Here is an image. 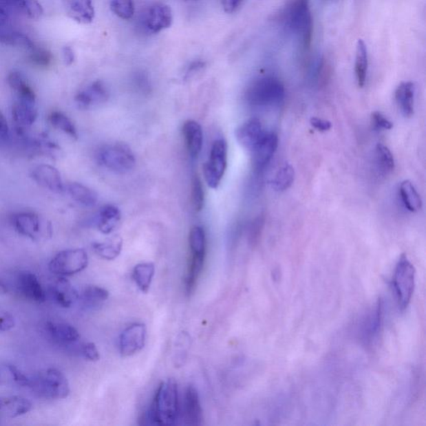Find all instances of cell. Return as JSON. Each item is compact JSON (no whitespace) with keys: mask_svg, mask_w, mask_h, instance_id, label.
Masks as SVG:
<instances>
[{"mask_svg":"<svg viewBox=\"0 0 426 426\" xmlns=\"http://www.w3.org/2000/svg\"><path fill=\"white\" fill-rule=\"evenodd\" d=\"M228 166V145L220 138L213 143L209 160L203 166V173L209 188L217 189L224 178Z\"/></svg>","mask_w":426,"mask_h":426,"instance_id":"cell-9","label":"cell"},{"mask_svg":"<svg viewBox=\"0 0 426 426\" xmlns=\"http://www.w3.org/2000/svg\"><path fill=\"white\" fill-rule=\"evenodd\" d=\"M384 306L381 299L378 300L375 308L366 317L362 326V340L365 343H372L379 335L382 323H383Z\"/></svg>","mask_w":426,"mask_h":426,"instance_id":"cell-20","label":"cell"},{"mask_svg":"<svg viewBox=\"0 0 426 426\" xmlns=\"http://www.w3.org/2000/svg\"><path fill=\"white\" fill-rule=\"evenodd\" d=\"M21 12L32 19H39L43 14L42 6L37 0H26Z\"/></svg>","mask_w":426,"mask_h":426,"instance_id":"cell-43","label":"cell"},{"mask_svg":"<svg viewBox=\"0 0 426 426\" xmlns=\"http://www.w3.org/2000/svg\"><path fill=\"white\" fill-rule=\"evenodd\" d=\"M179 416L178 383L174 379L162 381L147 412V420L151 425H173Z\"/></svg>","mask_w":426,"mask_h":426,"instance_id":"cell-1","label":"cell"},{"mask_svg":"<svg viewBox=\"0 0 426 426\" xmlns=\"http://www.w3.org/2000/svg\"><path fill=\"white\" fill-rule=\"evenodd\" d=\"M183 420L185 425H200L203 420L200 397L193 385H189L183 400Z\"/></svg>","mask_w":426,"mask_h":426,"instance_id":"cell-18","label":"cell"},{"mask_svg":"<svg viewBox=\"0 0 426 426\" xmlns=\"http://www.w3.org/2000/svg\"><path fill=\"white\" fill-rule=\"evenodd\" d=\"M266 133L260 120L257 118H251L238 127L236 138L241 146L252 153Z\"/></svg>","mask_w":426,"mask_h":426,"instance_id":"cell-14","label":"cell"},{"mask_svg":"<svg viewBox=\"0 0 426 426\" xmlns=\"http://www.w3.org/2000/svg\"><path fill=\"white\" fill-rule=\"evenodd\" d=\"M155 275V266L152 262H145L138 264L133 270V279L139 290L142 292H147Z\"/></svg>","mask_w":426,"mask_h":426,"instance_id":"cell-34","label":"cell"},{"mask_svg":"<svg viewBox=\"0 0 426 426\" xmlns=\"http://www.w3.org/2000/svg\"><path fill=\"white\" fill-rule=\"evenodd\" d=\"M10 138V127L8 125L7 119L1 112H0V143L6 142Z\"/></svg>","mask_w":426,"mask_h":426,"instance_id":"cell-47","label":"cell"},{"mask_svg":"<svg viewBox=\"0 0 426 426\" xmlns=\"http://www.w3.org/2000/svg\"><path fill=\"white\" fill-rule=\"evenodd\" d=\"M33 404L25 397L19 396L0 397V416L16 418L29 413Z\"/></svg>","mask_w":426,"mask_h":426,"instance_id":"cell-21","label":"cell"},{"mask_svg":"<svg viewBox=\"0 0 426 426\" xmlns=\"http://www.w3.org/2000/svg\"><path fill=\"white\" fill-rule=\"evenodd\" d=\"M63 59L67 65H71L75 61V54L71 47L67 46L63 50Z\"/></svg>","mask_w":426,"mask_h":426,"instance_id":"cell-50","label":"cell"},{"mask_svg":"<svg viewBox=\"0 0 426 426\" xmlns=\"http://www.w3.org/2000/svg\"><path fill=\"white\" fill-rule=\"evenodd\" d=\"M8 83L14 91L16 99L36 103V95L27 79L19 71H12L8 76Z\"/></svg>","mask_w":426,"mask_h":426,"instance_id":"cell-27","label":"cell"},{"mask_svg":"<svg viewBox=\"0 0 426 426\" xmlns=\"http://www.w3.org/2000/svg\"><path fill=\"white\" fill-rule=\"evenodd\" d=\"M189 249L196 252H206V238L204 229L194 226L189 233Z\"/></svg>","mask_w":426,"mask_h":426,"instance_id":"cell-40","label":"cell"},{"mask_svg":"<svg viewBox=\"0 0 426 426\" xmlns=\"http://www.w3.org/2000/svg\"><path fill=\"white\" fill-rule=\"evenodd\" d=\"M109 297V292L98 286H87L83 289L82 294L79 295L82 305L89 310L101 308Z\"/></svg>","mask_w":426,"mask_h":426,"instance_id":"cell-28","label":"cell"},{"mask_svg":"<svg viewBox=\"0 0 426 426\" xmlns=\"http://www.w3.org/2000/svg\"><path fill=\"white\" fill-rule=\"evenodd\" d=\"M183 137L189 153L194 158L201 153L203 145V133L200 125L194 120H188L182 127Z\"/></svg>","mask_w":426,"mask_h":426,"instance_id":"cell-24","label":"cell"},{"mask_svg":"<svg viewBox=\"0 0 426 426\" xmlns=\"http://www.w3.org/2000/svg\"><path fill=\"white\" fill-rule=\"evenodd\" d=\"M12 224L17 232L32 241H45L53 235V229L49 222L37 213L21 212L14 215Z\"/></svg>","mask_w":426,"mask_h":426,"instance_id":"cell-8","label":"cell"},{"mask_svg":"<svg viewBox=\"0 0 426 426\" xmlns=\"http://www.w3.org/2000/svg\"><path fill=\"white\" fill-rule=\"evenodd\" d=\"M222 6L226 13L233 14L242 6L244 0H221Z\"/></svg>","mask_w":426,"mask_h":426,"instance_id":"cell-49","label":"cell"},{"mask_svg":"<svg viewBox=\"0 0 426 426\" xmlns=\"http://www.w3.org/2000/svg\"><path fill=\"white\" fill-rule=\"evenodd\" d=\"M8 292L7 286L3 282L0 280V295L6 294Z\"/></svg>","mask_w":426,"mask_h":426,"instance_id":"cell-53","label":"cell"},{"mask_svg":"<svg viewBox=\"0 0 426 426\" xmlns=\"http://www.w3.org/2000/svg\"><path fill=\"white\" fill-rule=\"evenodd\" d=\"M79 352H81L82 356L87 361L95 362L100 359L98 350L94 342H86V343L83 344L81 348H79Z\"/></svg>","mask_w":426,"mask_h":426,"instance_id":"cell-44","label":"cell"},{"mask_svg":"<svg viewBox=\"0 0 426 426\" xmlns=\"http://www.w3.org/2000/svg\"><path fill=\"white\" fill-rule=\"evenodd\" d=\"M45 332L55 345L62 348H74L81 340L78 330L69 323L58 321H47Z\"/></svg>","mask_w":426,"mask_h":426,"instance_id":"cell-11","label":"cell"},{"mask_svg":"<svg viewBox=\"0 0 426 426\" xmlns=\"http://www.w3.org/2000/svg\"><path fill=\"white\" fill-rule=\"evenodd\" d=\"M285 95V87L280 79L268 75L251 83L246 92V99L253 106L272 107L284 102Z\"/></svg>","mask_w":426,"mask_h":426,"instance_id":"cell-2","label":"cell"},{"mask_svg":"<svg viewBox=\"0 0 426 426\" xmlns=\"http://www.w3.org/2000/svg\"><path fill=\"white\" fill-rule=\"evenodd\" d=\"M9 21V16L3 8L0 6V28H3Z\"/></svg>","mask_w":426,"mask_h":426,"instance_id":"cell-52","label":"cell"},{"mask_svg":"<svg viewBox=\"0 0 426 426\" xmlns=\"http://www.w3.org/2000/svg\"><path fill=\"white\" fill-rule=\"evenodd\" d=\"M120 219L121 213L117 206L113 205L103 206L98 215V228L103 234H109L116 228Z\"/></svg>","mask_w":426,"mask_h":426,"instance_id":"cell-29","label":"cell"},{"mask_svg":"<svg viewBox=\"0 0 426 426\" xmlns=\"http://www.w3.org/2000/svg\"><path fill=\"white\" fill-rule=\"evenodd\" d=\"M310 125H312L314 129L320 131V132H326V131L332 129V123L319 118H312L310 119Z\"/></svg>","mask_w":426,"mask_h":426,"instance_id":"cell-48","label":"cell"},{"mask_svg":"<svg viewBox=\"0 0 426 426\" xmlns=\"http://www.w3.org/2000/svg\"><path fill=\"white\" fill-rule=\"evenodd\" d=\"M368 72V47L362 39L356 43L355 58V74L357 85L363 87L365 85Z\"/></svg>","mask_w":426,"mask_h":426,"instance_id":"cell-31","label":"cell"},{"mask_svg":"<svg viewBox=\"0 0 426 426\" xmlns=\"http://www.w3.org/2000/svg\"><path fill=\"white\" fill-rule=\"evenodd\" d=\"M400 197L405 208L412 213L419 212L422 208V199L412 182H402L399 189Z\"/></svg>","mask_w":426,"mask_h":426,"instance_id":"cell-32","label":"cell"},{"mask_svg":"<svg viewBox=\"0 0 426 426\" xmlns=\"http://www.w3.org/2000/svg\"><path fill=\"white\" fill-rule=\"evenodd\" d=\"M109 98V93L105 83L98 81L79 92L75 97V101H76L79 107L87 109L107 102Z\"/></svg>","mask_w":426,"mask_h":426,"instance_id":"cell-17","label":"cell"},{"mask_svg":"<svg viewBox=\"0 0 426 426\" xmlns=\"http://www.w3.org/2000/svg\"><path fill=\"white\" fill-rule=\"evenodd\" d=\"M17 288L23 297L35 303H43L46 301V292L41 282L33 273L23 270L17 277Z\"/></svg>","mask_w":426,"mask_h":426,"instance_id":"cell-12","label":"cell"},{"mask_svg":"<svg viewBox=\"0 0 426 426\" xmlns=\"http://www.w3.org/2000/svg\"><path fill=\"white\" fill-rule=\"evenodd\" d=\"M70 196L78 204L91 208L96 205L98 194L85 185L78 182H71L67 186Z\"/></svg>","mask_w":426,"mask_h":426,"instance_id":"cell-30","label":"cell"},{"mask_svg":"<svg viewBox=\"0 0 426 426\" xmlns=\"http://www.w3.org/2000/svg\"><path fill=\"white\" fill-rule=\"evenodd\" d=\"M416 87L412 82H403L396 90V101L402 114L411 118L415 110Z\"/></svg>","mask_w":426,"mask_h":426,"instance_id":"cell-25","label":"cell"},{"mask_svg":"<svg viewBox=\"0 0 426 426\" xmlns=\"http://www.w3.org/2000/svg\"><path fill=\"white\" fill-rule=\"evenodd\" d=\"M285 21L290 30L301 39L305 47L310 45L312 36V18L309 0H292L285 11Z\"/></svg>","mask_w":426,"mask_h":426,"instance_id":"cell-4","label":"cell"},{"mask_svg":"<svg viewBox=\"0 0 426 426\" xmlns=\"http://www.w3.org/2000/svg\"><path fill=\"white\" fill-rule=\"evenodd\" d=\"M49 122L54 129L61 131L72 138H78L76 127L65 114L59 111H54L50 114Z\"/></svg>","mask_w":426,"mask_h":426,"instance_id":"cell-36","label":"cell"},{"mask_svg":"<svg viewBox=\"0 0 426 426\" xmlns=\"http://www.w3.org/2000/svg\"><path fill=\"white\" fill-rule=\"evenodd\" d=\"M295 179V171L292 165L286 163L282 165L273 179V188L277 192H284L292 185Z\"/></svg>","mask_w":426,"mask_h":426,"instance_id":"cell-38","label":"cell"},{"mask_svg":"<svg viewBox=\"0 0 426 426\" xmlns=\"http://www.w3.org/2000/svg\"><path fill=\"white\" fill-rule=\"evenodd\" d=\"M190 254L184 282L186 293L188 295L192 294L196 288L199 277L204 268L206 252L190 251Z\"/></svg>","mask_w":426,"mask_h":426,"instance_id":"cell-23","label":"cell"},{"mask_svg":"<svg viewBox=\"0 0 426 426\" xmlns=\"http://www.w3.org/2000/svg\"><path fill=\"white\" fill-rule=\"evenodd\" d=\"M67 14L81 23H90L95 17V10L92 0H67Z\"/></svg>","mask_w":426,"mask_h":426,"instance_id":"cell-26","label":"cell"},{"mask_svg":"<svg viewBox=\"0 0 426 426\" xmlns=\"http://www.w3.org/2000/svg\"><path fill=\"white\" fill-rule=\"evenodd\" d=\"M29 52V57L28 58L36 66L47 67L50 65L52 61H53L50 52L43 49L41 47L35 45Z\"/></svg>","mask_w":426,"mask_h":426,"instance_id":"cell-42","label":"cell"},{"mask_svg":"<svg viewBox=\"0 0 426 426\" xmlns=\"http://www.w3.org/2000/svg\"><path fill=\"white\" fill-rule=\"evenodd\" d=\"M375 155L377 169L382 175H388L395 169V159L387 147L379 143L376 147Z\"/></svg>","mask_w":426,"mask_h":426,"instance_id":"cell-37","label":"cell"},{"mask_svg":"<svg viewBox=\"0 0 426 426\" xmlns=\"http://www.w3.org/2000/svg\"><path fill=\"white\" fill-rule=\"evenodd\" d=\"M32 178L39 186L51 192L61 193L65 190L61 174L53 166L41 164L36 167L32 172Z\"/></svg>","mask_w":426,"mask_h":426,"instance_id":"cell-16","label":"cell"},{"mask_svg":"<svg viewBox=\"0 0 426 426\" xmlns=\"http://www.w3.org/2000/svg\"><path fill=\"white\" fill-rule=\"evenodd\" d=\"M173 16L170 6L165 3H158L150 8L145 18V26L151 33L158 34L159 32L169 29L172 25Z\"/></svg>","mask_w":426,"mask_h":426,"instance_id":"cell-15","label":"cell"},{"mask_svg":"<svg viewBox=\"0 0 426 426\" xmlns=\"http://www.w3.org/2000/svg\"><path fill=\"white\" fill-rule=\"evenodd\" d=\"M416 269L405 255H402L398 261L393 277L398 305L404 310L409 304L415 290Z\"/></svg>","mask_w":426,"mask_h":426,"instance_id":"cell-6","label":"cell"},{"mask_svg":"<svg viewBox=\"0 0 426 426\" xmlns=\"http://www.w3.org/2000/svg\"><path fill=\"white\" fill-rule=\"evenodd\" d=\"M278 137L276 134L266 132L264 137L253 150V161L255 168L262 169L268 164L276 153Z\"/></svg>","mask_w":426,"mask_h":426,"instance_id":"cell-19","label":"cell"},{"mask_svg":"<svg viewBox=\"0 0 426 426\" xmlns=\"http://www.w3.org/2000/svg\"><path fill=\"white\" fill-rule=\"evenodd\" d=\"M147 328L143 323H134L123 330L119 338V350L123 356H131L145 348Z\"/></svg>","mask_w":426,"mask_h":426,"instance_id":"cell-10","label":"cell"},{"mask_svg":"<svg viewBox=\"0 0 426 426\" xmlns=\"http://www.w3.org/2000/svg\"><path fill=\"white\" fill-rule=\"evenodd\" d=\"M14 326L15 319L13 315L8 312H0V332H10Z\"/></svg>","mask_w":426,"mask_h":426,"instance_id":"cell-46","label":"cell"},{"mask_svg":"<svg viewBox=\"0 0 426 426\" xmlns=\"http://www.w3.org/2000/svg\"><path fill=\"white\" fill-rule=\"evenodd\" d=\"M123 240L119 236H114L103 242H95L93 249L99 257L107 261L114 260L121 253Z\"/></svg>","mask_w":426,"mask_h":426,"instance_id":"cell-35","label":"cell"},{"mask_svg":"<svg viewBox=\"0 0 426 426\" xmlns=\"http://www.w3.org/2000/svg\"><path fill=\"white\" fill-rule=\"evenodd\" d=\"M372 123L378 130H390L393 127V123L378 111L372 114Z\"/></svg>","mask_w":426,"mask_h":426,"instance_id":"cell-45","label":"cell"},{"mask_svg":"<svg viewBox=\"0 0 426 426\" xmlns=\"http://www.w3.org/2000/svg\"><path fill=\"white\" fill-rule=\"evenodd\" d=\"M50 297L55 304L63 308H70L79 300V294L65 277H58L49 289Z\"/></svg>","mask_w":426,"mask_h":426,"instance_id":"cell-13","label":"cell"},{"mask_svg":"<svg viewBox=\"0 0 426 426\" xmlns=\"http://www.w3.org/2000/svg\"><path fill=\"white\" fill-rule=\"evenodd\" d=\"M89 265V257L81 248L61 251L51 259L49 270L57 277H70L83 272Z\"/></svg>","mask_w":426,"mask_h":426,"instance_id":"cell-7","label":"cell"},{"mask_svg":"<svg viewBox=\"0 0 426 426\" xmlns=\"http://www.w3.org/2000/svg\"><path fill=\"white\" fill-rule=\"evenodd\" d=\"M205 66V63L198 61L194 62L192 65L189 67L188 72V76L194 74L196 72L200 71Z\"/></svg>","mask_w":426,"mask_h":426,"instance_id":"cell-51","label":"cell"},{"mask_svg":"<svg viewBox=\"0 0 426 426\" xmlns=\"http://www.w3.org/2000/svg\"><path fill=\"white\" fill-rule=\"evenodd\" d=\"M12 117L19 129H26L33 125L38 118L36 103L16 99L12 107Z\"/></svg>","mask_w":426,"mask_h":426,"instance_id":"cell-22","label":"cell"},{"mask_svg":"<svg viewBox=\"0 0 426 426\" xmlns=\"http://www.w3.org/2000/svg\"><path fill=\"white\" fill-rule=\"evenodd\" d=\"M110 9L119 18L129 21L134 15V0H111Z\"/></svg>","mask_w":426,"mask_h":426,"instance_id":"cell-39","label":"cell"},{"mask_svg":"<svg viewBox=\"0 0 426 426\" xmlns=\"http://www.w3.org/2000/svg\"><path fill=\"white\" fill-rule=\"evenodd\" d=\"M191 198H192V204L195 211L200 212L204 206L205 193L201 179L198 175H195L193 178Z\"/></svg>","mask_w":426,"mask_h":426,"instance_id":"cell-41","label":"cell"},{"mask_svg":"<svg viewBox=\"0 0 426 426\" xmlns=\"http://www.w3.org/2000/svg\"><path fill=\"white\" fill-rule=\"evenodd\" d=\"M30 388L39 396L50 400L66 399L70 394L69 381L61 370L49 368L30 377Z\"/></svg>","mask_w":426,"mask_h":426,"instance_id":"cell-3","label":"cell"},{"mask_svg":"<svg viewBox=\"0 0 426 426\" xmlns=\"http://www.w3.org/2000/svg\"><path fill=\"white\" fill-rule=\"evenodd\" d=\"M97 158L106 169L120 174L130 172L136 164L132 150L125 143L103 146L98 151Z\"/></svg>","mask_w":426,"mask_h":426,"instance_id":"cell-5","label":"cell"},{"mask_svg":"<svg viewBox=\"0 0 426 426\" xmlns=\"http://www.w3.org/2000/svg\"><path fill=\"white\" fill-rule=\"evenodd\" d=\"M30 377L23 374L16 366L0 365V385H15L21 387H30Z\"/></svg>","mask_w":426,"mask_h":426,"instance_id":"cell-33","label":"cell"}]
</instances>
